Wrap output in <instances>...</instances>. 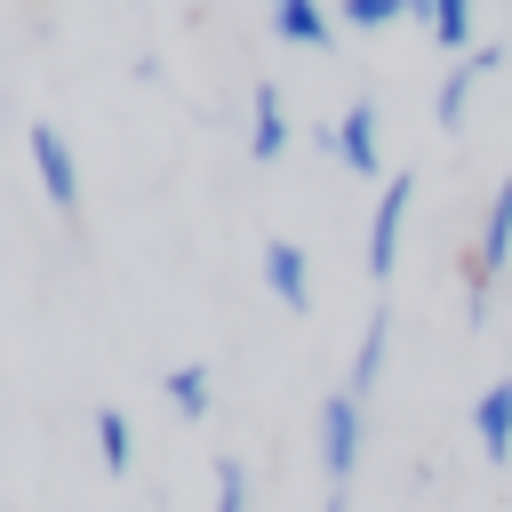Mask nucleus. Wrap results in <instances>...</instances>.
Returning <instances> with one entry per match:
<instances>
[{
	"label": "nucleus",
	"instance_id": "nucleus-14",
	"mask_svg": "<svg viewBox=\"0 0 512 512\" xmlns=\"http://www.w3.org/2000/svg\"><path fill=\"white\" fill-rule=\"evenodd\" d=\"M160 392H168V408H176V416H192V424L208 416V368H200V360L168 368V376H160Z\"/></svg>",
	"mask_w": 512,
	"mask_h": 512
},
{
	"label": "nucleus",
	"instance_id": "nucleus-10",
	"mask_svg": "<svg viewBox=\"0 0 512 512\" xmlns=\"http://www.w3.org/2000/svg\"><path fill=\"white\" fill-rule=\"evenodd\" d=\"M408 16H416L448 56H472V0H408Z\"/></svg>",
	"mask_w": 512,
	"mask_h": 512
},
{
	"label": "nucleus",
	"instance_id": "nucleus-1",
	"mask_svg": "<svg viewBox=\"0 0 512 512\" xmlns=\"http://www.w3.org/2000/svg\"><path fill=\"white\" fill-rule=\"evenodd\" d=\"M360 440H368V400H352V392L336 384V392L320 400V472H328V504H320V512H352Z\"/></svg>",
	"mask_w": 512,
	"mask_h": 512
},
{
	"label": "nucleus",
	"instance_id": "nucleus-7",
	"mask_svg": "<svg viewBox=\"0 0 512 512\" xmlns=\"http://www.w3.org/2000/svg\"><path fill=\"white\" fill-rule=\"evenodd\" d=\"M472 440L488 464H512V376H496L480 400H472Z\"/></svg>",
	"mask_w": 512,
	"mask_h": 512
},
{
	"label": "nucleus",
	"instance_id": "nucleus-8",
	"mask_svg": "<svg viewBox=\"0 0 512 512\" xmlns=\"http://www.w3.org/2000/svg\"><path fill=\"white\" fill-rule=\"evenodd\" d=\"M496 64H504V48H472V56H456V72H448V80H440V96H432V120H440V128H456V120H464V104H472V88H480Z\"/></svg>",
	"mask_w": 512,
	"mask_h": 512
},
{
	"label": "nucleus",
	"instance_id": "nucleus-4",
	"mask_svg": "<svg viewBox=\"0 0 512 512\" xmlns=\"http://www.w3.org/2000/svg\"><path fill=\"white\" fill-rule=\"evenodd\" d=\"M312 144L328 160H344L352 176H384V152H376V104H352L336 128H312Z\"/></svg>",
	"mask_w": 512,
	"mask_h": 512
},
{
	"label": "nucleus",
	"instance_id": "nucleus-9",
	"mask_svg": "<svg viewBox=\"0 0 512 512\" xmlns=\"http://www.w3.org/2000/svg\"><path fill=\"white\" fill-rule=\"evenodd\" d=\"M264 288H272L288 312H312V264H304L296 240H272V248H264Z\"/></svg>",
	"mask_w": 512,
	"mask_h": 512
},
{
	"label": "nucleus",
	"instance_id": "nucleus-2",
	"mask_svg": "<svg viewBox=\"0 0 512 512\" xmlns=\"http://www.w3.org/2000/svg\"><path fill=\"white\" fill-rule=\"evenodd\" d=\"M512 264V176L488 192V216H480V240H472V256H464V288H472V312H488V288H496V272Z\"/></svg>",
	"mask_w": 512,
	"mask_h": 512
},
{
	"label": "nucleus",
	"instance_id": "nucleus-15",
	"mask_svg": "<svg viewBox=\"0 0 512 512\" xmlns=\"http://www.w3.org/2000/svg\"><path fill=\"white\" fill-rule=\"evenodd\" d=\"M216 512H248V464L216 456Z\"/></svg>",
	"mask_w": 512,
	"mask_h": 512
},
{
	"label": "nucleus",
	"instance_id": "nucleus-6",
	"mask_svg": "<svg viewBox=\"0 0 512 512\" xmlns=\"http://www.w3.org/2000/svg\"><path fill=\"white\" fill-rule=\"evenodd\" d=\"M264 16H272V40H288V48H312V56L336 48V16L320 0H264Z\"/></svg>",
	"mask_w": 512,
	"mask_h": 512
},
{
	"label": "nucleus",
	"instance_id": "nucleus-16",
	"mask_svg": "<svg viewBox=\"0 0 512 512\" xmlns=\"http://www.w3.org/2000/svg\"><path fill=\"white\" fill-rule=\"evenodd\" d=\"M392 16H408V0H344V24H360V32H376Z\"/></svg>",
	"mask_w": 512,
	"mask_h": 512
},
{
	"label": "nucleus",
	"instance_id": "nucleus-12",
	"mask_svg": "<svg viewBox=\"0 0 512 512\" xmlns=\"http://www.w3.org/2000/svg\"><path fill=\"white\" fill-rule=\"evenodd\" d=\"M384 344H392V328H384V312L360 328V344H352V368H344V392L352 400H368L376 392V368H384Z\"/></svg>",
	"mask_w": 512,
	"mask_h": 512
},
{
	"label": "nucleus",
	"instance_id": "nucleus-13",
	"mask_svg": "<svg viewBox=\"0 0 512 512\" xmlns=\"http://www.w3.org/2000/svg\"><path fill=\"white\" fill-rule=\"evenodd\" d=\"M128 456H136V432H128V416L104 400V408H96V464H104L112 480H128Z\"/></svg>",
	"mask_w": 512,
	"mask_h": 512
},
{
	"label": "nucleus",
	"instance_id": "nucleus-11",
	"mask_svg": "<svg viewBox=\"0 0 512 512\" xmlns=\"http://www.w3.org/2000/svg\"><path fill=\"white\" fill-rule=\"evenodd\" d=\"M248 152H256V160H280V152H288V104H280V88H272V80L256 88V128H248Z\"/></svg>",
	"mask_w": 512,
	"mask_h": 512
},
{
	"label": "nucleus",
	"instance_id": "nucleus-5",
	"mask_svg": "<svg viewBox=\"0 0 512 512\" xmlns=\"http://www.w3.org/2000/svg\"><path fill=\"white\" fill-rule=\"evenodd\" d=\"M24 144H32V168H40V192L72 216L80 208V160H72V144H64V128H48V120H32L24 128Z\"/></svg>",
	"mask_w": 512,
	"mask_h": 512
},
{
	"label": "nucleus",
	"instance_id": "nucleus-3",
	"mask_svg": "<svg viewBox=\"0 0 512 512\" xmlns=\"http://www.w3.org/2000/svg\"><path fill=\"white\" fill-rule=\"evenodd\" d=\"M408 208H416V176L392 168V176H384V200H376V216H368V272H376V280H392V264H400Z\"/></svg>",
	"mask_w": 512,
	"mask_h": 512
}]
</instances>
